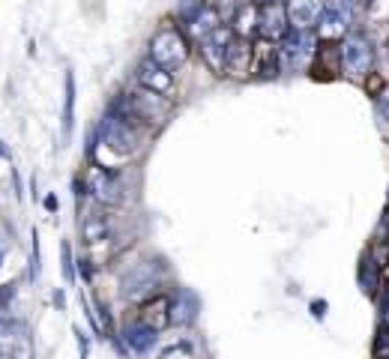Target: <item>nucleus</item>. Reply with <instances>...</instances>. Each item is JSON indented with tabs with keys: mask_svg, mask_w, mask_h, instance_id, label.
<instances>
[{
	"mask_svg": "<svg viewBox=\"0 0 389 359\" xmlns=\"http://www.w3.org/2000/svg\"><path fill=\"white\" fill-rule=\"evenodd\" d=\"M311 314L318 317V321H324V317H327V299H314V303H311Z\"/></svg>",
	"mask_w": 389,
	"mask_h": 359,
	"instance_id": "nucleus-21",
	"label": "nucleus"
},
{
	"mask_svg": "<svg viewBox=\"0 0 389 359\" xmlns=\"http://www.w3.org/2000/svg\"><path fill=\"white\" fill-rule=\"evenodd\" d=\"M314 45H318V36L311 30H296V34L285 36L279 48V66L285 72H303L314 57Z\"/></svg>",
	"mask_w": 389,
	"mask_h": 359,
	"instance_id": "nucleus-2",
	"label": "nucleus"
},
{
	"mask_svg": "<svg viewBox=\"0 0 389 359\" xmlns=\"http://www.w3.org/2000/svg\"><path fill=\"white\" fill-rule=\"evenodd\" d=\"M270 3H272V0H270Z\"/></svg>",
	"mask_w": 389,
	"mask_h": 359,
	"instance_id": "nucleus-26",
	"label": "nucleus"
},
{
	"mask_svg": "<svg viewBox=\"0 0 389 359\" xmlns=\"http://www.w3.org/2000/svg\"><path fill=\"white\" fill-rule=\"evenodd\" d=\"M320 10H324V0H287V6H285L287 21L296 30H311L320 18Z\"/></svg>",
	"mask_w": 389,
	"mask_h": 359,
	"instance_id": "nucleus-9",
	"label": "nucleus"
},
{
	"mask_svg": "<svg viewBox=\"0 0 389 359\" xmlns=\"http://www.w3.org/2000/svg\"><path fill=\"white\" fill-rule=\"evenodd\" d=\"M138 81H141V87L144 90H150V93H171L174 90V75L168 69H162L159 63H153V60H144L138 66Z\"/></svg>",
	"mask_w": 389,
	"mask_h": 359,
	"instance_id": "nucleus-11",
	"label": "nucleus"
},
{
	"mask_svg": "<svg viewBox=\"0 0 389 359\" xmlns=\"http://www.w3.org/2000/svg\"><path fill=\"white\" fill-rule=\"evenodd\" d=\"M0 156H3V159H10V150H6V147H3V141H0Z\"/></svg>",
	"mask_w": 389,
	"mask_h": 359,
	"instance_id": "nucleus-24",
	"label": "nucleus"
},
{
	"mask_svg": "<svg viewBox=\"0 0 389 359\" xmlns=\"http://www.w3.org/2000/svg\"><path fill=\"white\" fill-rule=\"evenodd\" d=\"M186 57H189V42H186V36L180 34L177 27H165L159 30V34L153 36V42H150V60L153 63H159L162 69H180L186 63Z\"/></svg>",
	"mask_w": 389,
	"mask_h": 359,
	"instance_id": "nucleus-1",
	"label": "nucleus"
},
{
	"mask_svg": "<svg viewBox=\"0 0 389 359\" xmlns=\"http://www.w3.org/2000/svg\"><path fill=\"white\" fill-rule=\"evenodd\" d=\"M156 341H159V330L147 326L144 321H135V323H129L126 330H123V345H126L129 350H135V354H147V350H153Z\"/></svg>",
	"mask_w": 389,
	"mask_h": 359,
	"instance_id": "nucleus-12",
	"label": "nucleus"
},
{
	"mask_svg": "<svg viewBox=\"0 0 389 359\" xmlns=\"http://www.w3.org/2000/svg\"><path fill=\"white\" fill-rule=\"evenodd\" d=\"M156 284H159V264L144 260V264H138L135 269H129V273L123 275L120 290L126 299H141V297H147V293H153Z\"/></svg>",
	"mask_w": 389,
	"mask_h": 359,
	"instance_id": "nucleus-6",
	"label": "nucleus"
},
{
	"mask_svg": "<svg viewBox=\"0 0 389 359\" xmlns=\"http://www.w3.org/2000/svg\"><path fill=\"white\" fill-rule=\"evenodd\" d=\"M189 30H192V34L195 36H207V34H213V30H216L219 27V12L216 10H213V6H201V10H198V12H192V15H189Z\"/></svg>",
	"mask_w": 389,
	"mask_h": 359,
	"instance_id": "nucleus-15",
	"label": "nucleus"
},
{
	"mask_svg": "<svg viewBox=\"0 0 389 359\" xmlns=\"http://www.w3.org/2000/svg\"><path fill=\"white\" fill-rule=\"evenodd\" d=\"M353 0H327L320 10V36L324 39H342L353 24Z\"/></svg>",
	"mask_w": 389,
	"mask_h": 359,
	"instance_id": "nucleus-5",
	"label": "nucleus"
},
{
	"mask_svg": "<svg viewBox=\"0 0 389 359\" xmlns=\"http://www.w3.org/2000/svg\"><path fill=\"white\" fill-rule=\"evenodd\" d=\"M81 234H84L87 243H102L108 236V222L105 216H87L84 225H81Z\"/></svg>",
	"mask_w": 389,
	"mask_h": 359,
	"instance_id": "nucleus-18",
	"label": "nucleus"
},
{
	"mask_svg": "<svg viewBox=\"0 0 389 359\" xmlns=\"http://www.w3.org/2000/svg\"><path fill=\"white\" fill-rule=\"evenodd\" d=\"M234 42V34H231V27H216L213 34H207L201 39V54L207 60V66L222 72L225 69V57H228V48Z\"/></svg>",
	"mask_w": 389,
	"mask_h": 359,
	"instance_id": "nucleus-7",
	"label": "nucleus"
},
{
	"mask_svg": "<svg viewBox=\"0 0 389 359\" xmlns=\"http://www.w3.org/2000/svg\"><path fill=\"white\" fill-rule=\"evenodd\" d=\"M342 66L351 72L353 78H362L368 75L371 63H375V48H371V39L362 36V34H351L342 39Z\"/></svg>",
	"mask_w": 389,
	"mask_h": 359,
	"instance_id": "nucleus-4",
	"label": "nucleus"
},
{
	"mask_svg": "<svg viewBox=\"0 0 389 359\" xmlns=\"http://www.w3.org/2000/svg\"><path fill=\"white\" fill-rule=\"evenodd\" d=\"M72 120H75V75L66 72V99H63V141L72 132Z\"/></svg>",
	"mask_w": 389,
	"mask_h": 359,
	"instance_id": "nucleus-17",
	"label": "nucleus"
},
{
	"mask_svg": "<svg viewBox=\"0 0 389 359\" xmlns=\"http://www.w3.org/2000/svg\"><path fill=\"white\" fill-rule=\"evenodd\" d=\"M377 108H380V114H384V117H389V93H384L377 99Z\"/></svg>",
	"mask_w": 389,
	"mask_h": 359,
	"instance_id": "nucleus-22",
	"label": "nucleus"
},
{
	"mask_svg": "<svg viewBox=\"0 0 389 359\" xmlns=\"http://www.w3.org/2000/svg\"><path fill=\"white\" fill-rule=\"evenodd\" d=\"M359 282H362V290H366V293L377 290V264H375V260H366V264H362Z\"/></svg>",
	"mask_w": 389,
	"mask_h": 359,
	"instance_id": "nucleus-19",
	"label": "nucleus"
},
{
	"mask_svg": "<svg viewBox=\"0 0 389 359\" xmlns=\"http://www.w3.org/2000/svg\"><path fill=\"white\" fill-rule=\"evenodd\" d=\"M258 30L263 39H281L287 30V12L281 3H263L258 12Z\"/></svg>",
	"mask_w": 389,
	"mask_h": 359,
	"instance_id": "nucleus-10",
	"label": "nucleus"
},
{
	"mask_svg": "<svg viewBox=\"0 0 389 359\" xmlns=\"http://www.w3.org/2000/svg\"><path fill=\"white\" fill-rule=\"evenodd\" d=\"M201 312V299L195 297V290L189 288H180L177 290V299L171 303V323H180V326H189Z\"/></svg>",
	"mask_w": 389,
	"mask_h": 359,
	"instance_id": "nucleus-13",
	"label": "nucleus"
},
{
	"mask_svg": "<svg viewBox=\"0 0 389 359\" xmlns=\"http://www.w3.org/2000/svg\"><path fill=\"white\" fill-rule=\"evenodd\" d=\"M249 63H252V45L234 39L228 48V57H225V69L231 75H246V72H249Z\"/></svg>",
	"mask_w": 389,
	"mask_h": 359,
	"instance_id": "nucleus-14",
	"label": "nucleus"
},
{
	"mask_svg": "<svg viewBox=\"0 0 389 359\" xmlns=\"http://www.w3.org/2000/svg\"><path fill=\"white\" fill-rule=\"evenodd\" d=\"M90 192H93L96 201L102 203H120L123 201V186L120 180L105 168H93L90 171Z\"/></svg>",
	"mask_w": 389,
	"mask_h": 359,
	"instance_id": "nucleus-8",
	"label": "nucleus"
},
{
	"mask_svg": "<svg viewBox=\"0 0 389 359\" xmlns=\"http://www.w3.org/2000/svg\"><path fill=\"white\" fill-rule=\"evenodd\" d=\"M45 207L48 210H57V198H54V195H48V198H45Z\"/></svg>",
	"mask_w": 389,
	"mask_h": 359,
	"instance_id": "nucleus-23",
	"label": "nucleus"
},
{
	"mask_svg": "<svg viewBox=\"0 0 389 359\" xmlns=\"http://www.w3.org/2000/svg\"><path fill=\"white\" fill-rule=\"evenodd\" d=\"M99 138H102V144H108L114 153H120V156H129V153L138 150L135 126H132V120L120 117V114H108V117L99 123Z\"/></svg>",
	"mask_w": 389,
	"mask_h": 359,
	"instance_id": "nucleus-3",
	"label": "nucleus"
},
{
	"mask_svg": "<svg viewBox=\"0 0 389 359\" xmlns=\"http://www.w3.org/2000/svg\"><path fill=\"white\" fill-rule=\"evenodd\" d=\"M0 264H3V249H0Z\"/></svg>",
	"mask_w": 389,
	"mask_h": 359,
	"instance_id": "nucleus-25",
	"label": "nucleus"
},
{
	"mask_svg": "<svg viewBox=\"0 0 389 359\" xmlns=\"http://www.w3.org/2000/svg\"><path fill=\"white\" fill-rule=\"evenodd\" d=\"M63 275H66V282H75V269H72V251H69L66 243H63Z\"/></svg>",
	"mask_w": 389,
	"mask_h": 359,
	"instance_id": "nucleus-20",
	"label": "nucleus"
},
{
	"mask_svg": "<svg viewBox=\"0 0 389 359\" xmlns=\"http://www.w3.org/2000/svg\"><path fill=\"white\" fill-rule=\"evenodd\" d=\"M147 326H153V330H162V326L171 323V303L165 297H156L150 306H144V317H141Z\"/></svg>",
	"mask_w": 389,
	"mask_h": 359,
	"instance_id": "nucleus-16",
	"label": "nucleus"
}]
</instances>
